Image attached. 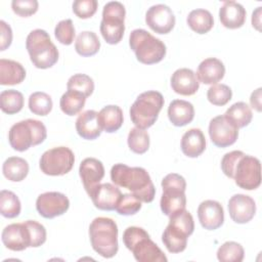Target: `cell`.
Segmentation results:
<instances>
[{
    "instance_id": "11",
    "label": "cell",
    "mask_w": 262,
    "mask_h": 262,
    "mask_svg": "<svg viewBox=\"0 0 262 262\" xmlns=\"http://www.w3.org/2000/svg\"><path fill=\"white\" fill-rule=\"evenodd\" d=\"M231 178L243 189L253 190L258 188L261 184L260 161L255 157L244 154L237 160Z\"/></svg>"
},
{
    "instance_id": "3",
    "label": "cell",
    "mask_w": 262,
    "mask_h": 262,
    "mask_svg": "<svg viewBox=\"0 0 262 262\" xmlns=\"http://www.w3.org/2000/svg\"><path fill=\"white\" fill-rule=\"evenodd\" d=\"M92 249L103 258H113L119 250L117 223L107 217H97L89 225Z\"/></svg>"
},
{
    "instance_id": "43",
    "label": "cell",
    "mask_w": 262,
    "mask_h": 262,
    "mask_svg": "<svg viewBox=\"0 0 262 262\" xmlns=\"http://www.w3.org/2000/svg\"><path fill=\"white\" fill-rule=\"evenodd\" d=\"M54 35L59 43L63 45H71L76 35L75 27L73 25L72 19L68 18L60 20L54 29Z\"/></svg>"
},
{
    "instance_id": "9",
    "label": "cell",
    "mask_w": 262,
    "mask_h": 262,
    "mask_svg": "<svg viewBox=\"0 0 262 262\" xmlns=\"http://www.w3.org/2000/svg\"><path fill=\"white\" fill-rule=\"evenodd\" d=\"M125 6L121 2L111 1L103 6L99 29L106 43L115 45L122 40L125 32Z\"/></svg>"
},
{
    "instance_id": "18",
    "label": "cell",
    "mask_w": 262,
    "mask_h": 262,
    "mask_svg": "<svg viewBox=\"0 0 262 262\" xmlns=\"http://www.w3.org/2000/svg\"><path fill=\"white\" fill-rule=\"evenodd\" d=\"M198 217L205 229L215 230L224 222V210L219 202L206 200L199 205Z\"/></svg>"
},
{
    "instance_id": "44",
    "label": "cell",
    "mask_w": 262,
    "mask_h": 262,
    "mask_svg": "<svg viewBox=\"0 0 262 262\" xmlns=\"http://www.w3.org/2000/svg\"><path fill=\"white\" fill-rule=\"evenodd\" d=\"M98 3L96 0H76L73 3V11L79 18H89L97 10Z\"/></svg>"
},
{
    "instance_id": "15",
    "label": "cell",
    "mask_w": 262,
    "mask_h": 262,
    "mask_svg": "<svg viewBox=\"0 0 262 262\" xmlns=\"http://www.w3.org/2000/svg\"><path fill=\"white\" fill-rule=\"evenodd\" d=\"M3 245L11 251H24L31 248V235L26 221L7 225L1 234Z\"/></svg>"
},
{
    "instance_id": "32",
    "label": "cell",
    "mask_w": 262,
    "mask_h": 262,
    "mask_svg": "<svg viewBox=\"0 0 262 262\" xmlns=\"http://www.w3.org/2000/svg\"><path fill=\"white\" fill-rule=\"evenodd\" d=\"M224 116L237 128H244L248 126L253 118L251 107L244 101L233 103L227 108Z\"/></svg>"
},
{
    "instance_id": "30",
    "label": "cell",
    "mask_w": 262,
    "mask_h": 262,
    "mask_svg": "<svg viewBox=\"0 0 262 262\" xmlns=\"http://www.w3.org/2000/svg\"><path fill=\"white\" fill-rule=\"evenodd\" d=\"M186 21L188 27L198 34H206L214 26V18L211 12L202 8L191 10L187 15Z\"/></svg>"
},
{
    "instance_id": "34",
    "label": "cell",
    "mask_w": 262,
    "mask_h": 262,
    "mask_svg": "<svg viewBox=\"0 0 262 262\" xmlns=\"http://www.w3.org/2000/svg\"><path fill=\"white\" fill-rule=\"evenodd\" d=\"M24 106V95L14 89L4 90L0 93V107L3 113L13 115L21 111Z\"/></svg>"
},
{
    "instance_id": "25",
    "label": "cell",
    "mask_w": 262,
    "mask_h": 262,
    "mask_svg": "<svg viewBox=\"0 0 262 262\" xmlns=\"http://www.w3.org/2000/svg\"><path fill=\"white\" fill-rule=\"evenodd\" d=\"M206 149V138L199 128L187 130L181 138V150L188 158H198Z\"/></svg>"
},
{
    "instance_id": "10",
    "label": "cell",
    "mask_w": 262,
    "mask_h": 262,
    "mask_svg": "<svg viewBox=\"0 0 262 262\" xmlns=\"http://www.w3.org/2000/svg\"><path fill=\"white\" fill-rule=\"evenodd\" d=\"M75 163L72 149L67 146H57L46 150L40 158L41 171L49 176H61L69 173Z\"/></svg>"
},
{
    "instance_id": "33",
    "label": "cell",
    "mask_w": 262,
    "mask_h": 262,
    "mask_svg": "<svg viewBox=\"0 0 262 262\" xmlns=\"http://www.w3.org/2000/svg\"><path fill=\"white\" fill-rule=\"evenodd\" d=\"M86 96L75 90H67L59 100V106L62 113L68 116H75L79 114L85 105Z\"/></svg>"
},
{
    "instance_id": "28",
    "label": "cell",
    "mask_w": 262,
    "mask_h": 262,
    "mask_svg": "<svg viewBox=\"0 0 262 262\" xmlns=\"http://www.w3.org/2000/svg\"><path fill=\"white\" fill-rule=\"evenodd\" d=\"M188 235L181 229L168 224L162 234V242L170 253L183 252L187 246Z\"/></svg>"
},
{
    "instance_id": "5",
    "label": "cell",
    "mask_w": 262,
    "mask_h": 262,
    "mask_svg": "<svg viewBox=\"0 0 262 262\" xmlns=\"http://www.w3.org/2000/svg\"><path fill=\"white\" fill-rule=\"evenodd\" d=\"M164 105L162 93L154 90L145 91L139 94L130 107V118L132 123L140 129L151 127Z\"/></svg>"
},
{
    "instance_id": "19",
    "label": "cell",
    "mask_w": 262,
    "mask_h": 262,
    "mask_svg": "<svg viewBox=\"0 0 262 262\" xmlns=\"http://www.w3.org/2000/svg\"><path fill=\"white\" fill-rule=\"evenodd\" d=\"M79 174L82 179L83 186L89 194L91 190L100 183L104 176L103 164L95 158H86L80 164Z\"/></svg>"
},
{
    "instance_id": "16",
    "label": "cell",
    "mask_w": 262,
    "mask_h": 262,
    "mask_svg": "<svg viewBox=\"0 0 262 262\" xmlns=\"http://www.w3.org/2000/svg\"><path fill=\"white\" fill-rule=\"evenodd\" d=\"M228 212L230 218L235 223L245 224L255 216L256 203L250 195L237 193L229 199Z\"/></svg>"
},
{
    "instance_id": "45",
    "label": "cell",
    "mask_w": 262,
    "mask_h": 262,
    "mask_svg": "<svg viewBox=\"0 0 262 262\" xmlns=\"http://www.w3.org/2000/svg\"><path fill=\"white\" fill-rule=\"evenodd\" d=\"M26 224L31 235V248H38L42 246L46 242L45 227L35 220H27Z\"/></svg>"
},
{
    "instance_id": "23",
    "label": "cell",
    "mask_w": 262,
    "mask_h": 262,
    "mask_svg": "<svg viewBox=\"0 0 262 262\" xmlns=\"http://www.w3.org/2000/svg\"><path fill=\"white\" fill-rule=\"evenodd\" d=\"M246 9L235 1H225L219 10L221 24L227 29H238L246 21Z\"/></svg>"
},
{
    "instance_id": "41",
    "label": "cell",
    "mask_w": 262,
    "mask_h": 262,
    "mask_svg": "<svg viewBox=\"0 0 262 262\" xmlns=\"http://www.w3.org/2000/svg\"><path fill=\"white\" fill-rule=\"evenodd\" d=\"M169 220V224L181 229L184 231L188 236L192 234L194 229V222L191 214L187 210L179 211L173 215H171Z\"/></svg>"
},
{
    "instance_id": "24",
    "label": "cell",
    "mask_w": 262,
    "mask_h": 262,
    "mask_svg": "<svg viewBox=\"0 0 262 262\" xmlns=\"http://www.w3.org/2000/svg\"><path fill=\"white\" fill-rule=\"evenodd\" d=\"M168 118L176 127L189 124L194 118L193 105L183 99H174L168 106Z\"/></svg>"
},
{
    "instance_id": "42",
    "label": "cell",
    "mask_w": 262,
    "mask_h": 262,
    "mask_svg": "<svg viewBox=\"0 0 262 262\" xmlns=\"http://www.w3.org/2000/svg\"><path fill=\"white\" fill-rule=\"evenodd\" d=\"M141 209V201L132 193H123L116 207V211L120 215L130 216L136 214Z\"/></svg>"
},
{
    "instance_id": "48",
    "label": "cell",
    "mask_w": 262,
    "mask_h": 262,
    "mask_svg": "<svg viewBox=\"0 0 262 262\" xmlns=\"http://www.w3.org/2000/svg\"><path fill=\"white\" fill-rule=\"evenodd\" d=\"M12 42V31L9 25L0 20V50L4 51Z\"/></svg>"
},
{
    "instance_id": "2",
    "label": "cell",
    "mask_w": 262,
    "mask_h": 262,
    "mask_svg": "<svg viewBox=\"0 0 262 262\" xmlns=\"http://www.w3.org/2000/svg\"><path fill=\"white\" fill-rule=\"evenodd\" d=\"M123 242L138 262H167L168 260L164 252L141 227H127L123 233Z\"/></svg>"
},
{
    "instance_id": "31",
    "label": "cell",
    "mask_w": 262,
    "mask_h": 262,
    "mask_svg": "<svg viewBox=\"0 0 262 262\" xmlns=\"http://www.w3.org/2000/svg\"><path fill=\"white\" fill-rule=\"evenodd\" d=\"M100 41L97 35L91 31L81 32L75 42L76 52L81 56H92L98 52Z\"/></svg>"
},
{
    "instance_id": "14",
    "label": "cell",
    "mask_w": 262,
    "mask_h": 262,
    "mask_svg": "<svg viewBox=\"0 0 262 262\" xmlns=\"http://www.w3.org/2000/svg\"><path fill=\"white\" fill-rule=\"evenodd\" d=\"M146 25L158 34H168L175 26V15L165 4L150 6L145 13Z\"/></svg>"
},
{
    "instance_id": "35",
    "label": "cell",
    "mask_w": 262,
    "mask_h": 262,
    "mask_svg": "<svg viewBox=\"0 0 262 262\" xmlns=\"http://www.w3.org/2000/svg\"><path fill=\"white\" fill-rule=\"evenodd\" d=\"M21 210L20 201L17 195L10 191L3 189L0 192V213L5 218H15L19 215Z\"/></svg>"
},
{
    "instance_id": "4",
    "label": "cell",
    "mask_w": 262,
    "mask_h": 262,
    "mask_svg": "<svg viewBox=\"0 0 262 262\" xmlns=\"http://www.w3.org/2000/svg\"><path fill=\"white\" fill-rule=\"evenodd\" d=\"M26 48L32 63L37 69H49L58 60V50L44 30L36 29L30 32L26 40Z\"/></svg>"
},
{
    "instance_id": "6",
    "label": "cell",
    "mask_w": 262,
    "mask_h": 262,
    "mask_svg": "<svg viewBox=\"0 0 262 262\" xmlns=\"http://www.w3.org/2000/svg\"><path fill=\"white\" fill-rule=\"evenodd\" d=\"M130 48L137 60L144 64L160 62L166 55V45L143 29H135L129 36Z\"/></svg>"
},
{
    "instance_id": "47",
    "label": "cell",
    "mask_w": 262,
    "mask_h": 262,
    "mask_svg": "<svg viewBox=\"0 0 262 262\" xmlns=\"http://www.w3.org/2000/svg\"><path fill=\"white\" fill-rule=\"evenodd\" d=\"M243 155H244V152L242 150H232L223 156V158L221 160V169L227 177L231 178L234 166H235L237 160L239 159V157Z\"/></svg>"
},
{
    "instance_id": "38",
    "label": "cell",
    "mask_w": 262,
    "mask_h": 262,
    "mask_svg": "<svg viewBox=\"0 0 262 262\" xmlns=\"http://www.w3.org/2000/svg\"><path fill=\"white\" fill-rule=\"evenodd\" d=\"M128 146L129 148L138 155H142L147 151L149 147V135L143 129L134 127L128 134Z\"/></svg>"
},
{
    "instance_id": "46",
    "label": "cell",
    "mask_w": 262,
    "mask_h": 262,
    "mask_svg": "<svg viewBox=\"0 0 262 262\" xmlns=\"http://www.w3.org/2000/svg\"><path fill=\"white\" fill-rule=\"evenodd\" d=\"M38 6L37 0H13L11 2L13 12L23 17H28L36 13Z\"/></svg>"
},
{
    "instance_id": "26",
    "label": "cell",
    "mask_w": 262,
    "mask_h": 262,
    "mask_svg": "<svg viewBox=\"0 0 262 262\" xmlns=\"http://www.w3.org/2000/svg\"><path fill=\"white\" fill-rule=\"evenodd\" d=\"M26 78L25 68L17 61L11 59H0V84L16 85Z\"/></svg>"
},
{
    "instance_id": "21",
    "label": "cell",
    "mask_w": 262,
    "mask_h": 262,
    "mask_svg": "<svg viewBox=\"0 0 262 262\" xmlns=\"http://www.w3.org/2000/svg\"><path fill=\"white\" fill-rule=\"evenodd\" d=\"M225 74V67L223 62L215 57H209L204 59L198 67L196 77L199 82L207 85L217 84L223 79Z\"/></svg>"
},
{
    "instance_id": "29",
    "label": "cell",
    "mask_w": 262,
    "mask_h": 262,
    "mask_svg": "<svg viewBox=\"0 0 262 262\" xmlns=\"http://www.w3.org/2000/svg\"><path fill=\"white\" fill-rule=\"evenodd\" d=\"M2 172L8 180L19 182L27 177L29 173V164L23 158L9 157L3 163Z\"/></svg>"
},
{
    "instance_id": "17",
    "label": "cell",
    "mask_w": 262,
    "mask_h": 262,
    "mask_svg": "<svg viewBox=\"0 0 262 262\" xmlns=\"http://www.w3.org/2000/svg\"><path fill=\"white\" fill-rule=\"evenodd\" d=\"M94 206L102 211H113L121 199L120 188L111 183H99L88 194Z\"/></svg>"
},
{
    "instance_id": "36",
    "label": "cell",
    "mask_w": 262,
    "mask_h": 262,
    "mask_svg": "<svg viewBox=\"0 0 262 262\" xmlns=\"http://www.w3.org/2000/svg\"><path fill=\"white\" fill-rule=\"evenodd\" d=\"M244 256V248L236 242H225L217 251V258L221 262H241Z\"/></svg>"
},
{
    "instance_id": "37",
    "label": "cell",
    "mask_w": 262,
    "mask_h": 262,
    "mask_svg": "<svg viewBox=\"0 0 262 262\" xmlns=\"http://www.w3.org/2000/svg\"><path fill=\"white\" fill-rule=\"evenodd\" d=\"M52 99L50 95L45 92L37 91L29 97V108L37 116H46L52 110Z\"/></svg>"
},
{
    "instance_id": "50",
    "label": "cell",
    "mask_w": 262,
    "mask_h": 262,
    "mask_svg": "<svg viewBox=\"0 0 262 262\" xmlns=\"http://www.w3.org/2000/svg\"><path fill=\"white\" fill-rule=\"evenodd\" d=\"M260 15H261V7H257V9L252 14V25L258 31H260V25H261Z\"/></svg>"
},
{
    "instance_id": "8",
    "label": "cell",
    "mask_w": 262,
    "mask_h": 262,
    "mask_svg": "<svg viewBox=\"0 0 262 262\" xmlns=\"http://www.w3.org/2000/svg\"><path fill=\"white\" fill-rule=\"evenodd\" d=\"M163 194L160 206L162 212L170 217L171 215L182 211L186 206V181L183 176L177 173H170L162 180Z\"/></svg>"
},
{
    "instance_id": "40",
    "label": "cell",
    "mask_w": 262,
    "mask_h": 262,
    "mask_svg": "<svg viewBox=\"0 0 262 262\" xmlns=\"http://www.w3.org/2000/svg\"><path fill=\"white\" fill-rule=\"evenodd\" d=\"M232 97V91L225 84H213L207 91L208 100L217 106L225 105Z\"/></svg>"
},
{
    "instance_id": "39",
    "label": "cell",
    "mask_w": 262,
    "mask_h": 262,
    "mask_svg": "<svg viewBox=\"0 0 262 262\" xmlns=\"http://www.w3.org/2000/svg\"><path fill=\"white\" fill-rule=\"evenodd\" d=\"M68 90H75L86 97L90 96L94 90V82L92 78L85 74H75L73 75L67 83Z\"/></svg>"
},
{
    "instance_id": "12",
    "label": "cell",
    "mask_w": 262,
    "mask_h": 262,
    "mask_svg": "<svg viewBox=\"0 0 262 262\" xmlns=\"http://www.w3.org/2000/svg\"><path fill=\"white\" fill-rule=\"evenodd\" d=\"M209 135L216 146L227 147L236 141L238 129L224 115H221L210 121Z\"/></svg>"
},
{
    "instance_id": "7",
    "label": "cell",
    "mask_w": 262,
    "mask_h": 262,
    "mask_svg": "<svg viewBox=\"0 0 262 262\" xmlns=\"http://www.w3.org/2000/svg\"><path fill=\"white\" fill-rule=\"evenodd\" d=\"M46 127L42 122L28 119L11 126L8 132V141L14 150L25 151L32 145L42 143L46 139Z\"/></svg>"
},
{
    "instance_id": "1",
    "label": "cell",
    "mask_w": 262,
    "mask_h": 262,
    "mask_svg": "<svg viewBox=\"0 0 262 262\" xmlns=\"http://www.w3.org/2000/svg\"><path fill=\"white\" fill-rule=\"evenodd\" d=\"M111 179L116 185L130 190L143 203H150L155 199V185L147 171L141 167L115 164L111 169Z\"/></svg>"
},
{
    "instance_id": "49",
    "label": "cell",
    "mask_w": 262,
    "mask_h": 262,
    "mask_svg": "<svg viewBox=\"0 0 262 262\" xmlns=\"http://www.w3.org/2000/svg\"><path fill=\"white\" fill-rule=\"evenodd\" d=\"M261 88L256 89L254 92H252L250 97L251 106L257 112H261Z\"/></svg>"
},
{
    "instance_id": "22",
    "label": "cell",
    "mask_w": 262,
    "mask_h": 262,
    "mask_svg": "<svg viewBox=\"0 0 262 262\" xmlns=\"http://www.w3.org/2000/svg\"><path fill=\"white\" fill-rule=\"evenodd\" d=\"M76 130L83 139H96L102 132L98 121V113L93 110H88L79 115L76 120Z\"/></svg>"
},
{
    "instance_id": "20",
    "label": "cell",
    "mask_w": 262,
    "mask_h": 262,
    "mask_svg": "<svg viewBox=\"0 0 262 262\" xmlns=\"http://www.w3.org/2000/svg\"><path fill=\"white\" fill-rule=\"evenodd\" d=\"M171 87L177 94L193 95L199 90L200 82L192 70L181 68L172 74Z\"/></svg>"
},
{
    "instance_id": "27",
    "label": "cell",
    "mask_w": 262,
    "mask_h": 262,
    "mask_svg": "<svg viewBox=\"0 0 262 262\" xmlns=\"http://www.w3.org/2000/svg\"><path fill=\"white\" fill-rule=\"evenodd\" d=\"M98 121L102 130L107 133H114L118 131L123 124V111L118 105H105L98 113Z\"/></svg>"
},
{
    "instance_id": "13",
    "label": "cell",
    "mask_w": 262,
    "mask_h": 262,
    "mask_svg": "<svg viewBox=\"0 0 262 262\" xmlns=\"http://www.w3.org/2000/svg\"><path fill=\"white\" fill-rule=\"evenodd\" d=\"M70 207L68 196L58 191H48L40 194L36 201L38 213L47 219L64 214Z\"/></svg>"
}]
</instances>
